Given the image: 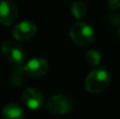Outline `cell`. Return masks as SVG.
Wrapping results in <instances>:
<instances>
[{
    "instance_id": "obj_1",
    "label": "cell",
    "mask_w": 120,
    "mask_h": 119,
    "mask_svg": "<svg viewBox=\"0 0 120 119\" xmlns=\"http://www.w3.org/2000/svg\"><path fill=\"white\" fill-rule=\"evenodd\" d=\"M111 83V75L106 70L98 67L95 69L85 78V89L91 94H99L109 88Z\"/></svg>"
},
{
    "instance_id": "obj_2",
    "label": "cell",
    "mask_w": 120,
    "mask_h": 119,
    "mask_svg": "<svg viewBox=\"0 0 120 119\" xmlns=\"http://www.w3.org/2000/svg\"><path fill=\"white\" fill-rule=\"evenodd\" d=\"M70 36L72 41L79 46L90 45L95 38L93 27L85 22H77L73 24L70 31Z\"/></svg>"
},
{
    "instance_id": "obj_3",
    "label": "cell",
    "mask_w": 120,
    "mask_h": 119,
    "mask_svg": "<svg viewBox=\"0 0 120 119\" xmlns=\"http://www.w3.org/2000/svg\"><path fill=\"white\" fill-rule=\"evenodd\" d=\"M1 53L6 61L13 67H21L25 61V55L23 48L14 41H4L1 45Z\"/></svg>"
},
{
    "instance_id": "obj_4",
    "label": "cell",
    "mask_w": 120,
    "mask_h": 119,
    "mask_svg": "<svg viewBox=\"0 0 120 119\" xmlns=\"http://www.w3.org/2000/svg\"><path fill=\"white\" fill-rule=\"evenodd\" d=\"M49 112L54 115H64L72 111L73 104L72 101L66 96L62 94H57L52 96L46 103Z\"/></svg>"
},
{
    "instance_id": "obj_5",
    "label": "cell",
    "mask_w": 120,
    "mask_h": 119,
    "mask_svg": "<svg viewBox=\"0 0 120 119\" xmlns=\"http://www.w3.org/2000/svg\"><path fill=\"white\" fill-rule=\"evenodd\" d=\"M49 62L43 58H33L23 67L25 75L29 77H41L49 71Z\"/></svg>"
},
{
    "instance_id": "obj_6",
    "label": "cell",
    "mask_w": 120,
    "mask_h": 119,
    "mask_svg": "<svg viewBox=\"0 0 120 119\" xmlns=\"http://www.w3.org/2000/svg\"><path fill=\"white\" fill-rule=\"evenodd\" d=\"M18 16V7L12 0H2L0 4V22L4 26L13 24Z\"/></svg>"
},
{
    "instance_id": "obj_7",
    "label": "cell",
    "mask_w": 120,
    "mask_h": 119,
    "mask_svg": "<svg viewBox=\"0 0 120 119\" xmlns=\"http://www.w3.org/2000/svg\"><path fill=\"white\" fill-rule=\"evenodd\" d=\"M22 101L30 110L37 111L43 105L44 98L42 93L38 89L27 88L22 94Z\"/></svg>"
},
{
    "instance_id": "obj_8",
    "label": "cell",
    "mask_w": 120,
    "mask_h": 119,
    "mask_svg": "<svg viewBox=\"0 0 120 119\" xmlns=\"http://www.w3.org/2000/svg\"><path fill=\"white\" fill-rule=\"evenodd\" d=\"M37 33L35 23L30 21H22L16 24L13 29V36L19 41H26L34 37Z\"/></svg>"
},
{
    "instance_id": "obj_9",
    "label": "cell",
    "mask_w": 120,
    "mask_h": 119,
    "mask_svg": "<svg viewBox=\"0 0 120 119\" xmlns=\"http://www.w3.org/2000/svg\"><path fill=\"white\" fill-rule=\"evenodd\" d=\"M3 119H25V113L23 109L17 103H8L2 111Z\"/></svg>"
},
{
    "instance_id": "obj_10",
    "label": "cell",
    "mask_w": 120,
    "mask_h": 119,
    "mask_svg": "<svg viewBox=\"0 0 120 119\" xmlns=\"http://www.w3.org/2000/svg\"><path fill=\"white\" fill-rule=\"evenodd\" d=\"M72 14L77 19L83 18L86 14V5L82 1H75L72 5Z\"/></svg>"
},
{
    "instance_id": "obj_11",
    "label": "cell",
    "mask_w": 120,
    "mask_h": 119,
    "mask_svg": "<svg viewBox=\"0 0 120 119\" xmlns=\"http://www.w3.org/2000/svg\"><path fill=\"white\" fill-rule=\"evenodd\" d=\"M85 59L91 67H98L101 61V54L97 50H90L85 54Z\"/></svg>"
},
{
    "instance_id": "obj_12",
    "label": "cell",
    "mask_w": 120,
    "mask_h": 119,
    "mask_svg": "<svg viewBox=\"0 0 120 119\" xmlns=\"http://www.w3.org/2000/svg\"><path fill=\"white\" fill-rule=\"evenodd\" d=\"M109 7L111 10H115V8H120V0H109Z\"/></svg>"
},
{
    "instance_id": "obj_13",
    "label": "cell",
    "mask_w": 120,
    "mask_h": 119,
    "mask_svg": "<svg viewBox=\"0 0 120 119\" xmlns=\"http://www.w3.org/2000/svg\"><path fill=\"white\" fill-rule=\"evenodd\" d=\"M118 37H119V39H120V26H119V30H118Z\"/></svg>"
}]
</instances>
